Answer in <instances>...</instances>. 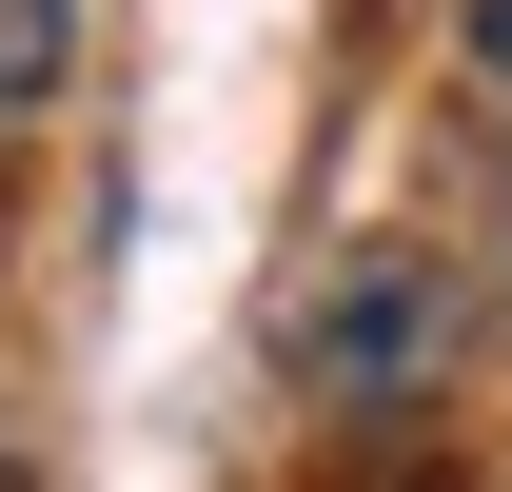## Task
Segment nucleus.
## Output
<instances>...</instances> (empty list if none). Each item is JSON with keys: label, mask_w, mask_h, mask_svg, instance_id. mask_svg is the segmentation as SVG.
Returning <instances> with one entry per match:
<instances>
[{"label": "nucleus", "mask_w": 512, "mask_h": 492, "mask_svg": "<svg viewBox=\"0 0 512 492\" xmlns=\"http://www.w3.org/2000/svg\"><path fill=\"white\" fill-rule=\"evenodd\" d=\"M453 335H473V296H453V256H414V237H355V256H316V276L276 296V374H296L316 414H414V394H453Z\"/></svg>", "instance_id": "obj_1"}, {"label": "nucleus", "mask_w": 512, "mask_h": 492, "mask_svg": "<svg viewBox=\"0 0 512 492\" xmlns=\"http://www.w3.org/2000/svg\"><path fill=\"white\" fill-rule=\"evenodd\" d=\"M60 60H79V0H0V119H40Z\"/></svg>", "instance_id": "obj_2"}, {"label": "nucleus", "mask_w": 512, "mask_h": 492, "mask_svg": "<svg viewBox=\"0 0 512 492\" xmlns=\"http://www.w3.org/2000/svg\"><path fill=\"white\" fill-rule=\"evenodd\" d=\"M473 79H493V276H512V0L473 20Z\"/></svg>", "instance_id": "obj_3"}]
</instances>
